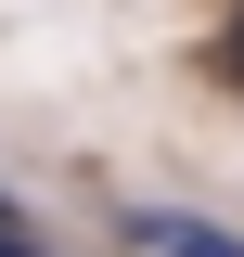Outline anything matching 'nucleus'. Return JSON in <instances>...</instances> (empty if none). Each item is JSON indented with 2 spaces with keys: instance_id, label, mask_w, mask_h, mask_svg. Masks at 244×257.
<instances>
[{
  "instance_id": "obj_1",
  "label": "nucleus",
  "mask_w": 244,
  "mask_h": 257,
  "mask_svg": "<svg viewBox=\"0 0 244 257\" xmlns=\"http://www.w3.org/2000/svg\"><path fill=\"white\" fill-rule=\"evenodd\" d=\"M116 231H129L142 257H244V231L193 219V206H116Z\"/></svg>"
},
{
  "instance_id": "obj_2",
  "label": "nucleus",
  "mask_w": 244,
  "mask_h": 257,
  "mask_svg": "<svg viewBox=\"0 0 244 257\" xmlns=\"http://www.w3.org/2000/svg\"><path fill=\"white\" fill-rule=\"evenodd\" d=\"M218 90H244V0H231V26H218Z\"/></svg>"
},
{
  "instance_id": "obj_3",
  "label": "nucleus",
  "mask_w": 244,
  "mask_h": 257,
  "mask_svg": "<svg viewBox=\"0 0 244 257\" xmlns=\"http://www.w3.org/2000/svg\"><path fill=\"white\" fill-rule=\"evenodd\" d=\"M0 257H52V244H39V231H26V219H0Z\"/></svg>"
},
{
  "instance_id": "obj_4",
  "label": "nucleus",
  "mask_w": 244,
  "mask_h": 257,
  "mask_svg": "<svg viewBox=\"0 0 244 257\" xmlns=\"http://www.w3.org/2000/svg\"><path fill=\"white\" fill-rule=\"evenodd\" d=\"M0 219H26V193H0Z\"/></svg>"
}]
</instances>
